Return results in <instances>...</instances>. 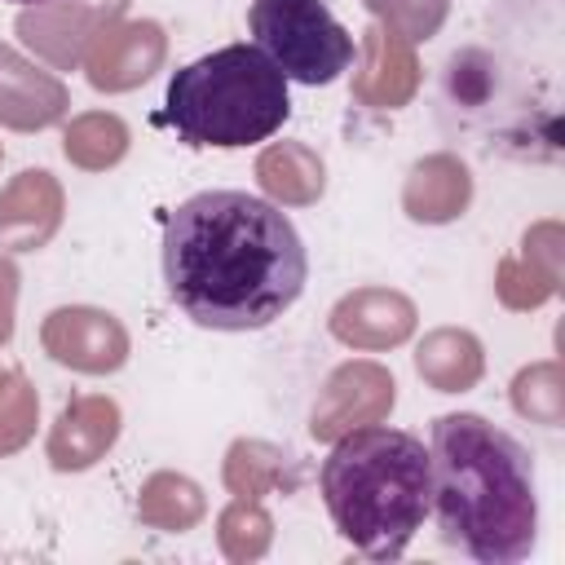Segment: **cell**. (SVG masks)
<instances>
[{"mask_svg": "<svg viewBox=\"0 0 565 565\" xmlns=\"http://www.w3.org/2000/svg\"><path fill=\"white\" fill-rule=\"evenodd\" d=\"M163 282L203 331H260L309 282L305 243L282 207L247 190H199L163 221Z\"/></svg>", "mask_w": 565, "mask_h": 565, "instance_id": "cell-1", "label": "cell"}, {"mask_svg": "<svg viewBox=\"0 0 565 565\" xmlns=\"http://www.w3.org/2000/svg\"><path fill=\"white\" fill-rule=\"evenodd\" d=\"M433 516L441 539L481 561L516 565L539 543V481L530 450L486 415L433 419Z\"/></svg>", "mask_w": 565, "mask_h": 565, "instance_id": "cell-2", "label": "cell"}, {"mask_svg": "<svg viewBox=\"0 0 565 565\" xmlns=\"http://www.w3.org/2000/svg\"><path fill=\"white\" fill-rule=\"evenodd\" d=\"M335 534L366 561H397L433 508L428 450L406 428L344 433L318 472Z\"/></svg>", "mask_w": 565, "mask_h": 565, "instance_id": "cell-3", "label": "cell"}, {"mask_svg": "<svg viewBox=\"0 0 565 565\" xmlns=\"http://www.w3.org/2000/svg\"><path fill=\"white\" fill-rule=\"evenodd\" d=\"M287 115L291 84L256 44H225L185 62L163 93V124L185 146L247 150L269 141Z\"/></svg>", "mask_w": 565, "mask_h": 565, "instance_id": "cell-4", "label": "cell"}, {"mask_svg": "<svg viewBox=\"0 0 565 565\" xmlns=\"http://www.w3.org/2000/svg\"><path fill=\"white\" fill-rule=\"evenodd\" d=\"M252 44L287 75V84H331L353 62V35L327 0H252Z\"/></svg>", "mask_w": 565, "mask_h": 565, "instance_id": "cell-5", "label": "cell"}, {"mask_svg": "<svg viewBox=\"0 0 565 565\" xmlns=\"http://www.w3.org/2000/svg\"><path fill=\"white\" fill-rule=\"evenodd\" d=\"M9 4H44V0H9Z\"/></svg>", "mask_w": 565, "mask_h": 565, "instance_id": "cell-6", "label": "cell"}]
</instances>
